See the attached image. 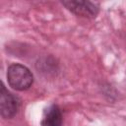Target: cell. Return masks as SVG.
<instances>
[{"mask_svg":"<svg viewBox=\"0 0 126 126\" xmlns=\"http://www.w3.org/2000/svg\"><path fill=\"white\" fill-rule=\"evenodd\" d=\"M62 4L73 14L84 18H89V19L95 18L99 12L98 4L92 1L68 0V1H62Z\"/></svg>","mask_w":126,"mask_h":126,"instance_id":"obj_2","label":"cell"},{"mask_svg":"<svg viewBox=\"0 0 126 126\" xmlns=\"http://www.w3.org/2000/svg\"><path fill=\"white\" fill-rule=\"evenodd\" d=\"M41 126H62V112L57 104L49 105L43 112Z\"/></svg>","mask_w":126,"mask_h":126,"instance_id":"obj_4","label":"cell"},{"mask_svg":"<svg viewBox=\"0 0 126 126\" xmlns=\"http://www.w3.org/2000/svg\"><path fill=\"white\" fill-rule=\"evenodd\" d=\"M19 105H20L19 99L6 89L3 83H1V91H0L1 116L5 119H10L14 117L18 112Z\"/></svg>","mask_w":126,"mask_h":126,"instance_id":"obj_3","label":"cell"},{"mask_svg":"<svg viewBox=\"0 0 126 126\" xmlns=\"http://www.w3.org/2000/svg\"><path fill=\"white\" fill-rule=\"evenodd\" d=\"M7 80L10 87L17 91H26L33 83V76L25 65L14 63L7 69Z\"/></svg>","mask_w":126,"mask_h":126,"instance_id":"obj_1","label":"cell"}]
</instances>
